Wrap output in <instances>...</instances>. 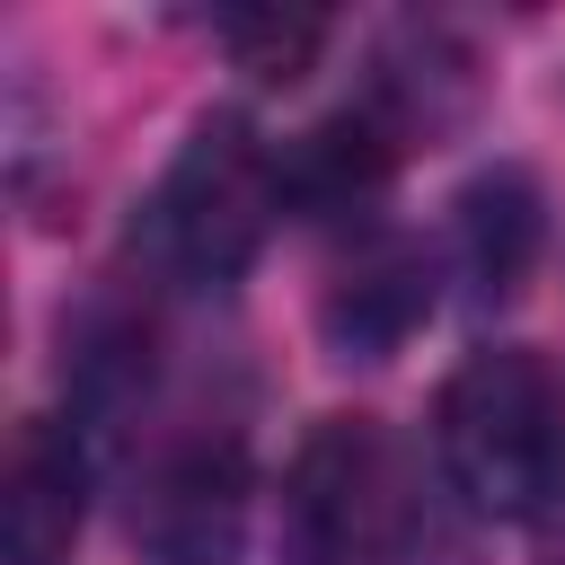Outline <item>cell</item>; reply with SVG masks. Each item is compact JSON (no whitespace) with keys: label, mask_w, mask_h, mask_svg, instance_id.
<instances>
[{"label":"cell","mask_w":565,"mask_h":565,"mask_svg":"<svg viewBox=\"0 0 565 565\" xmlns=\"http://www.w3.org/2000/svg\"><path fill=\"white\" fill-rule=\"evenodd\" d=\"M433 468L477 521H547L565 503V371L539 344H477L433 397Z\"/></svg>","instance_id":"6da1fadb"},{"label":"cell","mask_w":565,"mask_h":565,"mask_svg":"<svg viewBox=\"0 0 565 565\" xmlns=\"http://www.w3.org/2000/svg\"><path fill=\"white\" fill-rule=\"evenodd\" d=\"M282 212H291L282 150H265L247 115H194V132L177 141L132 221V256L168 291H230L265 256Z\"/></svg>","instance_id":"7a4b0ae2"},{"label":"cell","mask_w":565,"mask_h":565,"mask_svg":"<svg viewBox=\"0 0 565 565\" xmlns=\"http://www.w3.org/2000/svg\"><path fill=\"white\" fill-rule=\"evenodd\" d=\"M433 539L424 468L380 415H318L282 468V565H406Z\"/></svg>","instance_id":"3957f363"},{"label":"cell","mask_w":565,"mask_h":565,"mask_svg":"<svg viewBox=\"0 0 565 565\" xmlns=\"http://www.w3.org/2000/svg\"><path fill=\"white\" fill-rule=\"evenodd\" d=\"M247 512H256V468H247V441L221 424L203 433H177L159 441L141 468H132V494H124V539L141 565H238L247 547Z\"/></svg>","instance_id":"277c9868"},{"label":"cell","mask_w":565,"mask_h":565,"mask_svg":"<svg viewBox=\"0 0 565 565\" xmlns=\"http://www.w3.org/2000/svg\"><path fill=\"white\" fill-rule=\"evenodd\" d=\"M88 530V433L26 415L0 459V565H79Z\"/></svg>","instance_id":"5b68a950"},{"label":"cell","mask_w":565,"mask_h":565,"mask_svg":"<svg viewBox=\"0 0 565 565\" xmlns=\"http://www.w3.org/2000/svg\"><path fill=\"white\" fill-rule=\"evenodd\" d=\"M433 318V256L406 238V230H362L327 291H318V327L344 362H388L415 344V327Z\"/></svg>","instance_id":"8992f818"},{"label":"cell","mask_w":565,"mask_h":565,"mask_svg":"<svg viewBox=\"0 0 565 565\" xmlns=\"http://www.w3.org/2000/svg\"><path fill=\"white\" fill-rule=\"evenodd\" d=\"M539 247H547V203H539V177L530 168L494 159V168H477L450 194V274L468 282L477 309L512 300L539 274Z\"/></svg>","instance_id":"52a82bcc"},{"label":"cell","mask_w":565,"mask_h":565,"mask_svg":"<svg viewBox=\"0 0 565 565\" xmlns=\"http://www.w3.org/2000/svg\"><path fill=\"white\" fill-rule=\"evenodd\" d=\"M212 35L238 53V71H256V79H300L309 71V53L327 44V18H282V9H230V18H212Z\"/></svg>","instance_id":"ba28073f"},{"label":"cell","mask_w":565,"mask_h":565,"mask_svg":"<svg viewBox=\"0 0 565 565\" xmlns=\"http://www.w3.org/2000/svg\"><path fill=\"white\" fill-rule=\"evenodd\" d=\"M539 565H565V503L547 512V547H539Z\"/></svg>","instance_id":"9c48e42d"}]
</instances>
